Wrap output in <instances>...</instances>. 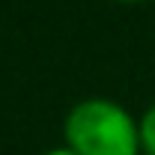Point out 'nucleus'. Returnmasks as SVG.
Wrapping results in <instances>:
<instances>
[{
    "instance_id": "f257e3e1",
    "label": "nucleus",
    "mask_w": 155,
    "mask_h": 155,
    "mask_svg": "<svg viewBox=\"0 0 155 155\" xmlns=\"http://www.w3.org/2000/svg\"><path fill=\"white\" fill-rule=\"evenodd\" d=\"M63 146L75 155H143L140 119L114 98H81L63 119Z\"/></svg>"
},
{
    "instance_id": "f03ea898",
    "label": "nucleus",
    "mask_w": 155,
    "mask_h": 155,
    "mask_svg": "<svg viewBox=\"0 0 155 155\" xmlns=\"http://www.w3.org/2000/svg\"><path fill=\"white\" fill-rule=\"evenodd\" d=\"M140 149L143 155H155V101L140 116Z\"/></svg>"
},
{
    "instance_id": "7ed1b4c3",
    "label": "nucleus",
    "mask_w": 155,
    "mask_h": 155,
    "mask_svg": "<svg viewBox=\"0 0 155 155\" xmlns=\"http://www.w3.org/2000/svg\"><path fill=\"white\" fill-rule=\"evenodd\" d=\"M45 155H75L72 149H66V146H57V149H48Z\"/></svg>"
},
{
    "instance_id": "20e7f679",
    "label": "nucleus",
    "mask_w": 155,
    "mask_h": 155,
    "mask_svg": "<svg viewBox=\"0 0 155 155\" xmlns=\"http://www.w3.org/2000/svg\"><path fill=\"white\" fill-rule=\"evenodd\" d=\"M114 3H146V0H114Z\"/></svg>"
}]
</instances>
